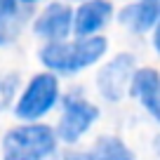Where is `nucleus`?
Masks as SVG:
<instances>
[{
    "mask_svg": "<svg viewBox=\"0 0 160 160\" xmlns=\"http://www.w3.org/2000/svg\"><path fill=\"white\" fill-rule=\"evenodd\" d=\"M59 151V137L54 125L45 120L17 122L2 134L0 158L2 160H52Z\"/></svg>",
    "mask_w": 160,
    "mask_h": 160,
    "instance_id": "2",
    "label": "nucleus"
},
{
    "mask_svg": "<svg viewBox=\"0 0 160 160\" xmlns=\"http://www.w3.org/2000/svg\"><path fill=\"white\" fill-rule=\"evenodd\" d=\"M21 5H28V7H33V5H38V2H50V0H19Z\"/></svg>",
    "mask_w": 160,
    "mask_h": 160,
    "instance_id": "15",
    "label": "nucleus"
},
{
    "mask_svg": "<svg viewBox=\"0 0 160 160\" xmlns=\"http://www.w3.org/2000/svg\"><path fill=\"white\" fill-rule=\"evenodd\" d=\"M0 78H2V73H0Z\"/></svg>",
    "mask_w": 160,
    "mask_h": 160,
    "instance_id": "17",
    "label": "nucleus"
},
{
    "mask_svg": "<svg viewBox=\"0 0 160 160\" xmlns=\"http://www.w3.org/2000/svg\"><path fill=\"white\" fill-rule=\"evenodd\" d=\"M52 160H82V151H80V153H78V151H57V155H54V158H52Z\"/></svg>",
    "mask_w": 160,
    "mask_h": 160,
    "instance_id": "13",
    "label": "nucleus"
},
{
    "mask_svg": "<svg viewBox=\"0 0 160 160\" xmlns=\"http://www.w3.org/2000/svg\"><path fill=\"white\" fill-rule=\"evenodd\" d=\"M115 19L134 35L151 33L160 19V0H127L120 10H115Z\"/></svg>",
    "mask_w": 160,
    "mask_h": 160,
    "instance_id": "9",
    "label": "nucleus"
},
{
    "mask_svg": "<svg viewBox=\"0 0 160 160\" xmlns=\"http://www.w3.org/2000/svg\"><path fill=\"white\" fill-rule=\"evenodd\" d=\"M151 47H153V52L160 57V19H158V24L153 26V31H151Z\"/></svg>",
    "mask_w": 160,
    "mask_h": 160,
    "instance_id": "14",
    "label": "nucleus"
},
{
    "mask_svg": "<svg viewBox=\"0 0 160 160\" xmlns=\"http://www.w3.org/2000/svg\"><path fill=\"white\" fill-rule=\"evenodd\" d=\"M59 120L54 132L59 137V144L75 146L92 127L99 122L101 108L82 94H61L59 101Z\"/></svg>",
    "mask_w": 160,
    "mask_h": 160,
    "instance_id": "4",
    "label": "nucleus"
},
{
    "mask_svg": "<svg viewBox=\"0 0 160 160\" xmlns=\"http://www.w3.org/2000/svg\"><path fill=\"white\" fill-rule=\"evenodd\" d=\"M153 148H155V153L160 155V134H158V137L153 139Z\"/></svg>",
    "mask_w": 160,
    "mask_h": 160,
    "instance_id": "16",
    "label": "nucleus"
},
{
    "mask_svg": "<svg viewBox=\"0 0 160 160\" xmlns=\"http://www.w3.org/2000/svg\"><path fill=\"white\" fill-rule=\"evenodd\" d=\"M61 78L52 71H38L33 73L26 85L17 92L12 101V115L19 122H35L45 120L61 101Z\"/></svg>",
    "mask_w": 160,
    "mask_h": 160,
    "instance_id": "3",
    "label": "nucleus"
},
{
    "mask_svg": "<svg viewBox=\"0 0 160 160\" xmlns=\"http://www.w3.org/2000/svg\"><path fill=\"white\" fill-rule=\"evenodd\" d=\"M21 80L17 73H2V78H0V106L5 108V106H12V101H14L17 92L21 90Z\"/></svg>",
    "mask_w": 160,
    "mask_h": 160,
    "instance_id": "11",
    "label": "nucleus"
},
{
    "mask_svg": "<svg viewBox=\"0 0 160 160\" xmlns=\"http://www.w3.org/2000/svg\"><path fill=\"white\" fill-rule=\"evenodd\" d=\"M92 153L97 160H137L134 151L127 146V141L118 134H101L92 144Z\"/></svg>",
    "mask_w": 160,
    "mask_h": 160,
    "instance_id": "10",
    "label": "nucleus"
},
{
    "mask_svg": "<svg viewBox=\"0 0 160 160\" xmlns=\"http://www.w3.org/2000/svg\"><path fill=\"white\" fill-rule=\"evenodd\" d=\"M31 31L42 42H54L73 35V7L61 0H50L31 19Z\"/></svg>",
    "mask_w": 160,
    "mask_h": 160,
    "instance_id": "6",
    "label": "nucleus"
},
{
    "mask_svg": "<svg viewBox=\"0 0 160 160\" xmlns=\"http://www.w3.org/2000/svg\"><path fill=\"white\" fill-rule=\"evenodd\" d=\"M108 54V38L99 35H71L54 42H42L38 61L45 71L61 75H78L82 71L99 66Z\"/></svg>",
    "mask_w": 160,
    "mask_h": 160,
    "instance_id": "1",
    "label": "nucleus"
},
{
    "mask_svg": "<svg viewBox=\"0 0 160 160\" xmlns=\"http://www.w3.org/2000/svg\"><path fill=\"white\" fill-rule=\"evenodd\" d=\"M0 111H2V106H0Z\"/></svg>",
    "mask_w": 160,
    "mask_h": 160,
    "instance_id": "18",
    "label": "nucleus"
},
{
    "mask_svg": "<svg viewBox=\"0 0 160 160\" xmlns=\"http://www.w3.org/2000/svg\"><path fill=\"white\" fill-rule=\"evenodd\" d=\"M113 19V0H80L73 7V35H99Z\"/></svg>",
    "mask_w": 160,
    "mask_h": 160,
    "instance_id": "7",
    "label": "nucleus"
},
{
    "mask_svg": "<svg viewBox=\"0 0 160 160\" xmlns=\"http://www.w3.org/2000/svg\"><path fill=\"white\" fill-rule=\"evenodd\" d=\"M127 97L137 99L144 111L160 125V71L153 66H137Z\"/></svg>",
    "mask_w": 160,
    "mask_h": 160,
    "instance_id": "8",
    "label": "nucleus"
},
{
    "mask_svg": "<svg viewBox=\"0 0 160 160\" xmlns=\"http://www.w3.org/2000/svg\"><path fill=\"white\" fill-rule=\"evenodd\" d=\"M137 71V57L132 52H118L99 66L94 78V87L99 97L108 104H120L130 92L132 75Z\"/></svg>",
    "mask_w": 160,
    "mask_h": 160,
    "instance_id": "5",
    "label": "nucleus"
},
{
    "mask_svg": "<svg viewBox=\"0 0 160 160\" xmlns=\"http://www.w3.org/2000/svg\"><path fill=\"white\" fill-rule=\"evenodd\" d=\"M21 7L24 5H21L19 0H0V17H10L14 12H19Z\"/></svg>",
    "mask_w": 160,
    "mask_h": 160,
    "instance_id": "12",
    "label": "nucleus"
}]
</instances>
